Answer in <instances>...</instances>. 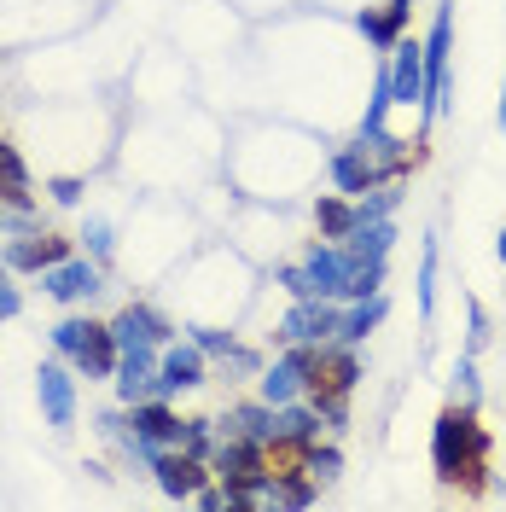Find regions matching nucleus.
Listing matches in <instances>:
<instances>
[{
  "instance_id": "25",
  "label": "nucleus",
  "mask_w": 506,
  "mask_h": 512,
  "mask_svg": "<svg viewBox=\"0 0 506 512\" xmlns=\"http://www.w3.org/2000/svg\"><path fill=\"white\" fill-rule=\"evenodd\" d=\"M216 443H222V437H216V419H187V431H181V448H187V454L210 460Z\"/></svg>"
},
{
  "instance_id": "5",
  "label": "nucleus",
  "mask_w": 506,
  "mask_h": 512,
  "mask_svg": "<svg viewBox=\"0 0 506 512\" xmlns=\"http://www.w3.org/2000/svg\"><path fill=\"white\" fill-rule=\"evenodd\" d=\"M344 326V303L338 297H291V309L280 315V344H332Z\"/></svg>"
},
{
  "instance_id": "10",
  "label": "nucleus",
  "mask_w": 506,
  "mask_h": 512,
  "mask_svg": "<svg viewBox=\"0 0 506 512\" xmlns=\"http://www.w3.org/2000/svg\"><path fill=\"white\" fill-rule=\"evenodd\" d=\"M0 256H6V268H12V274H47V268H59L64 256H76V239L30 227V233H18Z\"/></svg>"
},
{
  "instance_id": "2",
  "label": "nucleus",
  "mask_w": 506,
  "mask_h": 512,
  "mask_svg": "<svg viewBox=\"0 0 506 512\" xmlns=\"http://www.w3.org/2000/svg\"><path fill=\"white\" fill-rule=\"evenodd\" d=\"M210 472L227 489V507H268V489H274V472H268V443L256 437H222L216 454H210Z\"/></svg>"
},
{
  "instance_id": "3",
  "label": "nucleus",
  "mask_w": 506,
  "mask_h": 512,
  "mask_svg": "<svg viewBox=\"0 0 506 512\" xmlns=\"http://www.w3.org/2000/svg\"><path fill=\"white\" fill-rule=\"evenodd\" d=\"M355 384H361V355L355 344H320L315 350V373H309V402L320 408L326 419V431H344L349 425V396H355Z\"/></svg>"
},
{
  "instance_id": "12",
  "label": "nucleus",
  "mask_w": 506,
  "mask_h": 512,
  "mask_svg": "<svg viewBox=\"0 0 506 512\" xmlns=\"http://www.w3.org/2000/svg\"><path fill=\"white\" fill-rule=\"evenodd\" d=\"M210 379V355L198 344H163L158 361V396H181V390H198Z\"/></svg>"
},
{
  "instance_id": "13",
  "label": "nucleus",
  "mask_w": 506,
  "mask_h": 512,
  "mask_svg": "<svg viewBox=\"0 0 506 512\" xmlns=\"http://www.w3.org/2000/svg\"><path fill=\"white\" fill-rule=\"evenodd\" d=\"M117 355H123V344H117L111 320H94L88 338H82V350L70 355V367H76L82 379H117Z\"/></svg>"
},
{
  "instance_id": "9",
  "label": "nucleus",
  "mask_w": 506,
  "mask_h": 512,
  "mask_svg": "<svg viewBox=\"0 0 506 512\" xmlns=\"http://www.w3.org/2000/svg\"><path fill=\"white\" fill-rule=\"evenodd\" d=\"M158 361H163V344L123 338V355H117V402H123V408L158 396Z\"/></svg>"
},
{
  "instance_id": "20",
  "label": "nucleus",
  "mask_w": 506,
  "mask_h": 512,
  "mask_svg": "<svg viewBox=\"0 0 506 512\" xmlns=\"http://www.w3.org/2000/svg\"><path fill=\"white\" fill-rule=\"evenodd\" d=\"M320 501V478L315 472H285V478H274V489H268V507H285V512H303Z\"/></svg>"
},
{
  "instance_id": "6",
  "label": "nucleus",
  "mask_w": 506,
  "mask_h": 512,
  "mask_svg": "<svg viewBox=\"0 0 506 512\" xmlns=\"http://www.w3.org/2000/svg\"><path fill=\"white\" fill-rule=\"evenodd\" d=\"M315 350H320V344H285V350L274 355V367H262L256 396H262V402H274V408L303 402V396H309V373H315Z\"/></svg>"
},
{
  "instance_id": "24",
  "label": "nucleus",
  "mask_w": 506,
  "mask_h": 512,
  "mask_svg": "<svg viewBox=\"0 0 506 512\" xmlns=\"http://www.w3.org/2000/svg\"><path fill=\"white\" fill-rule=\"evenodd\" d=\"M88 326H94L88 315H64L59 326H53V355H64V361H70V355L82 350V338H88Z\"/></svg>"
},
{
  "instance_id": "34",
  "label": "nucleus",
  "mask_w": 506,
  "mask_h": 512,
  "mask_svg": "<svg viewBox=\"0 0 506 512\" xmlns=\"http://www.w3.org/2000/svg\"><path fill=\"white\" fill-rule=\"evenodd\" d=\"M192 507H204V512H227V489L216 478L204 483V489H198V495H192Z\"/></svg>"
},
{
  "instance_id": "21",
  "label": "nucleus",
  "mask_w": 506,
  "mask_h": 512,
  "mask_svg": "<svg viewBox=\"0 0 506 512\" xmlns=\"http://www.w3.org/2000/svg\"><path fill=\"white\" fill-rule=\"evenodd\" d=\"M76 239H82V251L94 256V262H105V268H111V256H117V227L105 222L99 210H88V222H82V233H76Z\"/></svg>"
},
{
  "instance_id": "30",
  "label": "nucleus",
  "mask_w": 506,
  "mask_h": 512,
  "mask_svg": "<svg viewBox=\"0 0 506 512\" xmlns=\"http://www.w3.org/2000/svg\"><path fill=\"white\" fill-rule=\"evenodd\" d=\"M24 315V291L12 286V268H6V256H0V320Z\"/></svg>"
},
{
  "instance_id": "19",
  "label": "nucleus",
  "mask_w": 506,
  "mask_h": 512,
  "mask_svg": "<svg viewBox=\"0 0 506 512\" xmlns=\"http://www.w3.org/2000/svg\"><path fill=\"white\" fill-rule=\"evenodd\" d=\"M315 227H320V239H349V233H355V198H349V192H320Z\"/></svg>"
},
{
  "instance_id": "23",
  "label": "nucleus",
  "mask_w": 506,
  "mask_h": 512,
  "mask_svg": "<svg viewBox=\"0 0 506 512\" xmlns=\"http://www.w3.org/2000/svg\"><path fill=\"white\" fill-rule=\"evenodd\" d=\"M349 245H355L361 256H390L396 227H390V222H367V227H355V233H349Z\"/></svg>"
},
{
  "instance_id": "14",
  "label": "nucleus",
  "mask_w": 506,
  "mask_h": 512,
  "mask_svg": "<svg viewBox=\"0 0 506 512\" xmlns=\"http://www.w3.org/2000/svg\"><path fill=\"white\" fill-rule=\"evenodd\" d=\"M408 12H413V0H384V6H361L355 12V30L367 35L379 53H390L402 35H408Z\"/></svg>"
},
{
  "instance_id": "36",
  "label": "nucleus",
  "mask_w": 506,
  "mask_h": 512,
  "mask_svg": "<svg viewBox=\"0 0 506 512\" xmlns=\"http://www.w3.org/2000/svg\"><path fill=\"white\" fill-rule=\"evenodd\" d=\"M501 134H506V88H501Z\"/></svg>"
},
{
  "instance_id": "32",
  "label": "nucleus",
  "mask_w": 506,
  "mask_h": 512,
  "mask_svg": "<svg viewBox=\"0 0 506 512\" xmlns=\"http://www.w3.org/2000/svg\"><path fill=\"white\" fill-rule=\"evenodd\" d=\"M47 192H53V204H82V175H59V181H47Z\"/></svg>"
},
{
  "instance_id": "31",
  "label": "nucleus",
  "mask_w": 506,
  "mask_h": 512,
  "mask_svg": "<svg viewBox=\"0 0 506 512\" xmlns=\"http://www.w3.org/2000/svg\"><path fill=\"white\" fill-rule=\"evenodd\" d=\"M192 344H198L204 355H216V361H227V355L239 350V344H233V332H192Z\"/></svg>"
},
{
  "instance_id": "4",
  "label": "nucleus",
  "mask_w": 506,
  "mask_h": 512,
  "mask_svg": "<svg viewBox=\"0 0 506 512\" xmlns=\"http://www.w3.org/2000/svg\"><path fill=\"white\" fill-rule=\"evenodd\" d=\"M425 47V99H419V117L425 123H437L448 111V53H454V0L437 6V18H431V35L419 41Z\"/></svg>"
},
{
  "instance_id": "28",
  "label": "nucleus",
  "mask_w": 506,
  "mask_h": 512,
  "mask_svg": "<svg viewBox=\"0 0 506 512\" xmlns=\"http://www.w3.org/2000/svg\"><path fill=\"white\" fill-rule=\"evenodd\" d=\"M483 344H489V315H483L477 297H466V355H477Z\"/></svg>"
},
{
  "instance_id": "29",
  "label": "nucleus",
  "mask_w": 506,
  "mask_h": 512,
  "mask_svg": "<svg viewBox=\"0 0 506 512\" xmlns=\"http://www.w3.org/2000/svg\"><path fill=\"white\" fill-rule=\"evenodd\" d=\"M0 175H6V181H18V187H30V163L18 158V146H12L6 134H0Z\"/></svg>"
},
{
  "instance_id": "33",
  "label": "nucleus",
  "mask_w": 506,
  "mask_h": 512,
  "mask_svg": "<svg viewBox=\"0 0 506 512\" xmlns=\"http://www.w3.org/2000/svg\"><path fill=\"white\" fill-rule=\"evenodd\" d=\"M0 204H12V210H30V216H35V192L18 187V181H6V175H0Z\"/></svg>"
},
{
  "instance_id": "18",
  "label": "nucleus",
  "mask_w": 506,
  "mask_h": 512,
  "mask_svg": "<svg viewBox=\"0 0 506 512\" xmlns=\"http://www.w3.org/2000/svg\"><path fill=\"white\" fill-rule=\"evenodd\" d=\"M227 437H256V443H274V402H239V408H227Z\"/></svg>"
},
{
  "instance_id": "22",
  "label": "nucleus",
  "mask_w": 506,
  "mask_h": 512,
  "mask_svg": "<svg viewBox=\"0 0 506 512\" xmlns=\"http://www.w3.org/2000/svg\"><path fill=\"white\" fill-rule=\"evenodd\" d=\"M437 239H425V251H419V320H431L437 309Z\"/></svg>"
},
{
  "instance_id": "16",
  "label": "nucleus",
  "mask_w": 506,
  "mask_h": 512,
  "mask_svg": "<svg viewBox=\"0 0 506 512\" xmlns=\"http://www.w3.org/2000/svg\"><path fill=\"white\" fill-rule=\"evenodd\" d=\"M111 332H117V344L123 338H146V344H175V320L158 315L152 303H123L117 320H111Z\"/></svg>"
},
{
  "instance_id": "7",
  "label": "nucleus",
  "mask_w": 506,
  "mask_h": 512,
  "mask_svg": "<svg viewBox=\"0 0 506 512\" xmlns=\"http://www.w3.org/2000/svg\"><path fill=\"white\" fill-rule=\"evenodd\" d=\"M146 472L158 478V489L169 495V501H192L204 483L216 478L210 460H198V454H187V448H152V454H146Z\"/></svg>"
},
{
  "instance_id": "15",
  "label": "nucleus",
  "mask_w": 506,
  "mask_h": 512,
  "mask_svg": "<svg viewBox=\"0 0 506 512\" xmlns=\"http://www.w3.org/2000/svg\"><path fill=\"white\" fill-rule=\"evenodd\" d=\"M390 88H396V105H419L425 99V47L408 41V35L390 47Z\"/></svg>"
},
{
  "instance_id": "35",
  "label": "nucleus",
  "mask_w": 506,
  "mask_h": 512,
  "mask_svg": "<svg viewBox=\"0 0 506 512\" xmlns=\"http://www.w3.org/2000/svg\"><path fill=\"white\" fill-rule=\"evenodd\" d=\"M495 256H501V262H506V227H501V233H495Z\"/></svg>"
},
{
  "instance_id": "8",
  "label": "nucleus",
  "mask_w": 506,
  "mask_h": 512,
  "mask_svg": "<svg viewBox=\"0 0 506 512\" xmlns=\"http://www.w3.org/2000/svg\"><path fill=\"white\" fill-rule=\"evenodd\" d=\"M99 286H105V262H94L88 251L64 256L59 268H47V274H41V291H47L53 303H64V309H76V303H94Z\"/></svg>"
},
{
  "instance_id": "1",
  "label": "nucleus",
  "mask_w": 506,
  "mask_h": 512,
  "mask_svg": "<svg viewBox=\"0 0 506 512\" xmlns=\"http://www.w3.org/2000/svg\"><path fill=\"white\" fill-rule=\"evenodd\" d=\"M431 466H437V483L443 489H460V495H489V431L477 408L466 402H448L437 425H431Z\"/></svg>"
},
{
  "instance_id": "11",
  "label": "nucleus",
  "mask_w": 506,
  "mask_h": 512,
  "mask_svg": "<svg viewBox=\"0 0 506 512\" xmlns=\"http://www.w3.org/2000/svg\"><path fill=\"white\" fill-rule=\"evenodd\" d=\"M35 396H41V419H47L53 431H70V425H76V408H82V402H76V379H70L64 355L35 367Z\"/></svg>"
},
{
  "instance_id": "26",
  "label": "nucleus",
  "mask_w": 506,
  "mask_h": 512,
  "mask_svg": "<svg viewBox=\"0 0 506 512\" xmlns=\"http://www.w3.org/2000/svg\"><path fill=\"white\" fill-rule=\"evenodd\" d=\"M309 472H315L320 483H332L338 472H344V448H338V443H320V437H315V443H309Z\"/></svg>"
},
{
  "instance_id": "17",
  "label": "nucleus",
  "mask_w": 506,
  "mask_h": 512,
  "mask_svg": "<svg viewBox=\"0 0 506 512\" xmlns=\"http://www.w3.org/2000/svg\"><path fill=\"white\" fill-rule=\"evenodd\" d=\"M384 315H390V297L384 291H373V297H355V303H344V326H338V344H367L373 332L384 326Z\"/></svg>"
},
{
  "instance_id": "27",
  "label": "nucleus",
  "mask_w": 506,
  "mask_h": 512,
  "mask_svg": "<svg viewBox=\"0 0 506 512\" xmlns=\"http://www.w3.org/2000/svg\"><path fill=\"white\" fill-rule=\"evenodd\" d=\"M454 396L466 402V408H477L483 402V384H477V361L466 350H460V361H454Z\"/></svg>"
}]
</instances>
